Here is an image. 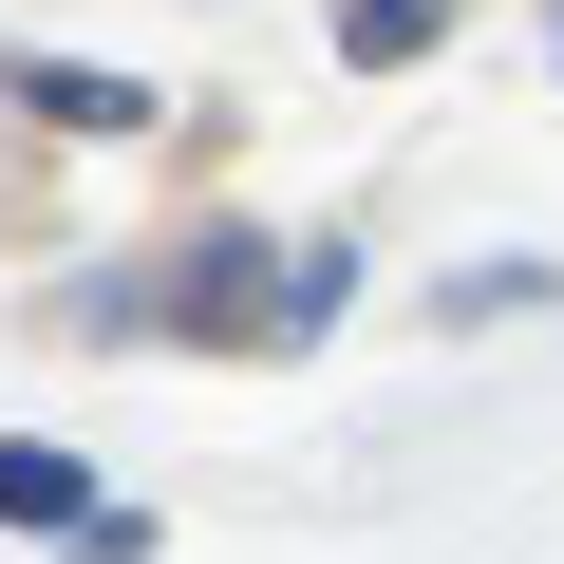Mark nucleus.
<instances>
[{
  "instance_id": "f257e3e1",
  "label": "nucleus",
  "mask_w": 564,
  "mask_h": 564,
  "mask_svg": "<svg viewBox=\"0 0 564 564\" xmlns=\"http://www.w3.org/2000/svg\"><path fill=\"white\" fill-rule=\"evenodd\" d=\"M57 339H207V358H282V339H302V245L188 226V245H151V263L57 282Z\"/></svg>"
},
{
  "instance_id": "f03ea898",
  "label": "nucleus",
  "mask_w": 564,
  "mask_h": 564,
  "mask_svg": "<svg viewBox=\"0 0 564 564\" xmlns=\"http://www.w3.org/2000/svg\"><path fill=\"white\" fill-rule=\"evenodd\" d=\"M0 76H20V113H39V132H151V95H132V76H95V57H0Z\"/></svg>"
},
{
  "instance_id": "7ed1b4c3",
  "label": "nucleus",
  "mask_w": 564,
  "mask_h": 564,
  "mask_svg": "<svg viewBox=\"0 0 564 564\" xmlns=\"http://www.w3.org/2000/svg\"><path fill=\"white\" fill-rule=\"evenodd\" d=\"M76 508H95V470H76L57 433H0V527H39V545H57Z\"/></svg>"
},
{
  "instance_id": "20e7f679",
  "label": "nucleus",
  "mask_w": 564,
  "mask_h": 564,
  "mask_svg": "<svg viewBox=\"0 0 564 564\" xmlns=\"http://www.w3.org/2000/svg\"><path fill=\"white\" fill-rule=\"evenodd\" d=\"M433 39H452V0H339V57L358 76H414Z\"/></svg>"
},
{
  "instance_id": "39448f33",
  "label": "nucleus",
  "mask_w": 564,
  "mask_h": 564,
  "mask_svg": "<svg viewBox=\"0 0 564 564\" xmlns=\"http://www.w3.org/2000/svg\"><path fill=\"white\" fill-rule=\"evenodd\" d=\"M545 282H564V263H527V245H508V263H452V302H433V321H527Z\"/></svg>"
}]
</instances>
